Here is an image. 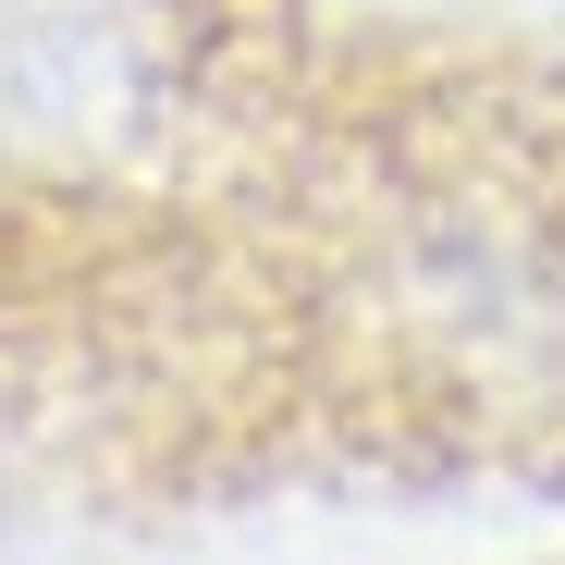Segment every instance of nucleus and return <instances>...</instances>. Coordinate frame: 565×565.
<instances>
[{"instance_id": "2", "label": "nucleus", "mask_w": 565, "mask_h": 565, "mask_svg": "<svg viewBox=\"0 0 565 565\" xmlns=\"http://www.w3.org/2000/svg\"><path fill=\"white\" fill-rule=\"evenodd\" d=\"M282 172V62L246 0H0V258H148Z\"/></svg>"}, {"instance_id": "1", "label": "nucleus", "mask_w": 565, "mask_h": 565, "mask_svg": "<svg viewBox=\"0 0 565 565\" xmlns=\"http://www.w3.org/2000/svg\"><path fill=\"white\" fill-rule=\"evenodd\" d=\"M296 308L406 430H565V124L455 99L320 136L296 160Z\"/></svg>"}]
</instances>
